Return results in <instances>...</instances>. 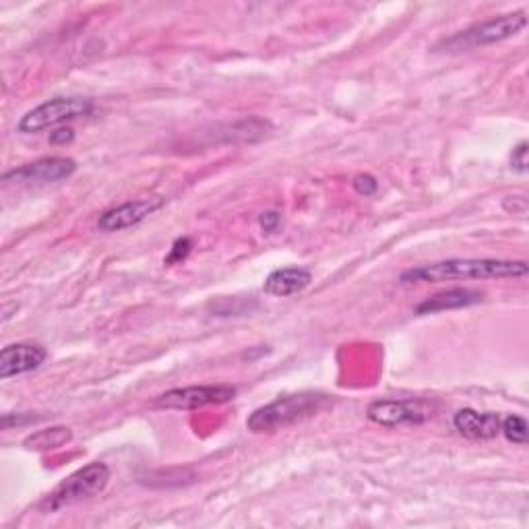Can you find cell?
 Instances as JSON below:
<instances>
[{"instance_id":"cell-1","label":"cell","mask_w":529,"mask_h":529,"mask_svg":"<svg viewBox=\"0 0 529 529\" xmlns=\"http://www.w3.org/2000/svg\"><path fill=\"white\" fill-rule=\"evenodd\" d=\"M529 267L525 261L503 259H449L432 265L403 271L401 284H441L451 279H525Z\"/></svg>"},{"instance_id":"cell-16","label":"cell","mask_w":529,"mask_h":529,"mask_svg":"<svg viewBox=\"0 0 529 529\" xmlns=\"http://www.w3.org/2000/svg\"><path fill=\"white\" fill-rule=\"evenodd\" d=\"M191 248H193V240L191 238H178L174 244H172V251L170 255L166 257V265H176V263H182L186 261V257L191 255Z\"/></svg>"},{"instance_id":"cell-14","label":"cell","mask_w":529,"mask_h":529,"mask_svg":"<svg viewBox=\"0 0 529 529\" xmlns=\"http://www.w3.org/2000/svg\"><path fill=\"white\" fill-rule=\"evenodd\" d=\"M71 439H73L71 428L54 426V428H46V430L31 434V437L25 439L23 445L31 451H52V449L67 445Z\"/></svg>"},{"instance_id":"cell-13","label":"cell","mask_w":529,"mask_h":529,"mask_svg":"<svg viewBox=\"0 0 529 529\" xmlns=\"http://www.w3.org/2000/svg\"><path fill=\"white\" fill-rule=\"evenodd\" d=\"M484 300L482 292L468 290V288H453L447 292H441L437 296H432L416 306V315H434L443 313V310H453L461 306H472Z\"/></svg>"},{"instance_id":"cell-6","label":"cell","mask_w":529,"mask_h":529,"mask_svg":"<svg viewBox=\"0 0 529 529\" xmlns=\"http://www.w3.org/2000/svg\"><path fill=\"white\" fill-rule=\"evenodd\" d=\"M366 418L379 426H418L432 418V408L420 399H379L370 403Z\"/></svg>"},{"instance_id":"cell-4","label":"cell","mask_w":529,"mask_h":529,"mask_svg":"<svg viewBox=\"0 0 529 529\" xmlns=\"http://www.w3.org/2000/svg\"><path fill=\"white\" fill-rule=\"evenodd\" d=\"M110 482V470L102 461H93L85 468L71 474L67 480H62L44 501L48 511H60L65 507H73L77 503L89 501L106 490Z\"/></svg>"},{"instance_id":"cell-18","label":"cell","mask_w":529,"mask_h":529,"mask_svg":"<svg viewBox=\"0 0 529 529\" xmlns=\"http://www.w3.org/2000/svg\"><path fill=\"white\" fill-rule=\"evenodd\" d=\"M354 186V191L362 197H370V195H375L377 189H379V182L375 176H370V174H358L352 182Z\"/></svg>"},{"instance_id":"cell-10","label":"cell","mask_w":529,"mask_h":529,"mask_svg":"<svg viewBox=\"0 0 529 529\" xmlns=\"http://www.w3.org/2000/svg\"><path fill=\"white\" fill-rule=\"evenodd\" d=\"M48 358V352L42 346L34 344H13L0 352V379L7 381L11 377L25 375L40 368Z\"/></svg>"},{"instance_id":"cell-8","label":"cell","mask_w":529,"mask_h":529,"mask_svg":"<svg viewBox=\"0 0 529 529\" xmlns=\"http://www.w3.org/2000/svg\"><path fill=\"white\" fill-rule=\"evenodd\" d=\"M75 170L77 164L71 158H42L38 162H31L7 172L3 180L15 184H46L71 178Z\"/></svg>"},{"instance_id":"cell-12","label":"cell","mask_w":529,"mask_h":529,"mask_svg":"<svg viewBox=\"0 0 529 529\" xmlns=\"http://www.w3.org/2000/svg\"><path fill=\"white\" fill-rule=\"evenodd\" d=\"M310 282H313V273L304 267H284V269H275L269 273L265 279V294L275 296V298H288L294 294L304 292Z\"/></svg>"},{"instance_id":"cell-2","label":"cell","mask_w":529,"mask_h":529,"mask_svg":"<svg viewBox=\"0 0 529 529\" xmlns=\"http://www.w3.org/2000/svg\"><path fill=\"white\" fill-rule=\"evenodd\" d=\"M325 403L327 397L319 393H298L279 397L267 403V406L255 410L251 418L246 420V428L255 434L284 430L296 422L315 416Z\"/></svg>"},{"instance_id":"cell-19","label":"cell","mask_w":529,"mask_h":529,"mask_svg":"<svg viewBox=\"0 0 529 529\" xmlns=\"http://www.w3.org/2000/svg\"><path fill=\"white\" fill-rule=\"evenodd\" d=\"M279 222H282V217H279V213H277V211H267V213H263V215H261V220H259L261 228H263L267 234L275 232V230H277V226H279Z\"/></svg>"},{"instance_id":"cell-15","label":"cell","mask_w":529,"mask_h":529,"mask_svg":"<svg viewBox=\"0 0 529 529\" xmlns=\"http://www.w3.org/2000/svg\"><path fill=\"white\" fill-rule=\"evenodd\" d=\"M527 422L525 418L511 414L501 422V432L507 437V441L515 443V445H527Z\"/></svg>"},{"instance_id":"cell-9","label":"cell","mask_w":529,"mask_h":529,"mask_svg":"<svg viewBox=\"0 0 529 529\" xmlns=\"http://www.w3.org/2000/svg\"><path fill=\"white\" fill-rule=\"evenodd\" d=\"M164 203H166V199H162V197H149V199L122 203V205L112 207L100 215L98 228L102 232H120V230L133 228V226L141 224L143 220H147L151 213L162 209Z\"/></svg>"},{"instance_id":"cell-17","label":"cell","mask_w":529,"mask_h":529,"mask_svg":"<svg viewBox=\"0 0 529 529\" xmlns=\"http://www.w3.org/2000/svg\"><path fill=\"white\" fill-rule=\"evenodd\" d=\"M511 168L519 174H527L529 170V145L527 141H521L513 153H511Z\"/></svg>"},{"instance_id":"cell-5","label":"cell","mask_w":529,"mask_h":529,"mask_svg":"<svg viewBox=\"0 0 529 529\" xmlns=\"http://www.w3.org/2000/svg\"><path fill=\"white\" fill-rule=\"evenodd\" d=\"M93 112V102L85 98H54L38 108L29 110L17 124L19 133L34 135L52 127H58L62 122L85 118Z\"/></svg>"},{"instance_id":"cell-3","label":"cell","mask_w":529,"mask_h":529,"mask_svg":"<svg viewBox=\"0 0 529 529\" xmlns=\"http://www.w3.org/2000/svg\"><path fill=\"white\" fill-rule=\"evenodd\" d=\"M527 27V15L523 11L496 17L490 21L476 23L468 29L459 31V34L445 38L441 44H437V52H465L474 48H484L490 44H499L505 40L515 38L517 34Z\"/></svg>"},{"instance_id":"cell-20","label":"cell","mask_w":529,"mask_h":529,"mask_svg":"<svg viewBox=\"0 0 529 529\" xmlns=\"http://www.w3.org/2000/svg\"><path fill=\"white\" fill-rule=\"evenodd\" d=\"M75 139V131L73 129H58L54 133H50V143L52 145H67Z\"/></svg>"},{"instance_id":"cell-11","label":"cell","mask_w":529,"mask_h":529,"mask_svg":"<svg viewBox=\"0 0 529 529\" xmlns=\"http://www.w3.org/2000/svg\"><path fill=\"white\" fill-rule=\"evenodd\" d=\"M503 418L494 412H476L472 408L459 410L453 416V426L465 439L474 441H486L494 439L501 432Z\"/></svg>"},{"instance_id":"cell-7","label":"cell","mask_w":529,"mask_h":529,"mask_svg":"<svg viewBox=\"0 0 529 529\" xmlns=\"http://www.w3.org/2000/svg\"><path fill=\"white\" fill-rule=\"evenodd\" d=\"M236 387L230 385H195L170 389L155 399V406L166 410H199L205 406H224L236 397Z\"/></svg>"}]
</instances>
